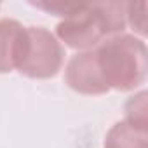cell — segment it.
I'll return each instance as SVG.
<instances>
[{
  "label": "cell",
  "mask_w": 148,
  "mask_h": 148,
  "mask_svg": "<svg viewBox=\"0 0 148 148\" xmlns=\"http://www.w3.org/2000/svg\"><path fill=\"white\" fill-rule=\"evenodd\" d=\"M33 7L37 9H42L45 11L47 14H52V16H59V18H68L73 11H75L80 2H63V0H45V2H30Z\"/></svg>",
  "instance_id": "8"
},
{
  "label": "cell",
  "mask_w": 148,
  "mask_h": 148,
  "mask_svg": "<svg viewBox=\"0 0 148 148\" xmlns=\"http://www.w3.org/2000/svg\"><path fill=\"white\" fill-rule=\"evenodd\" d=\"M125 26L124 2H80L68 18L58 23L56 38L82 52L94 49L110 37L124 33Z\"/></svg>",
  "instance_id": "2"
},
{
  "label": "cell",
  "mask_w": 148,
  "mask_h": 148,
  "mask_svg": "<svg viewBox=\"0 0 148 148\" xmlns=\"http://www.w3.org/2000/svg\"><path fill=\"white\" fill-rule=\"evenodd\" d=\"M105 148H148V127L129 120L117 122L105 138Z\"/></svg>",
  "instance_id": "5"
},
{
  "label": "cell",
  "mask_w": 148,
  "mask_h": 148,
  "mask_svg": "<svg viewBox=\"0 0 148 148\" xmlns=\"http://www.w3.org/2000/svg\"><path fill=\"white\" fill-rule=\"evenodd\" d=\"M146 71L148 51L143 38L120 33L75 54L66 64L64 80L75 92L99 96L138 89L146 80Z\"/></svg>",
  "instance_id": "1"
},
{
  "label": "cell",
  "mask_w": 148,
  "mask_h": 148,
  "mask_svg": "<svg viewBox=\"0 0 148 148\" xmlns=\"http://www.w3.org/2000/svg\"><path fill=\"white\" fill-rule=\"evenodd\" d=\"M25 37V26L16 21L4 18L0 19V73L16 70V61Z\"/></svg>",
  "instance_id": "4"
},
{
  "label": "cell",
  "mask_w": 148,
  "mask_h": 148,
  "mask_svg": "<svg viewBox=\"0 0 148 148\" xmlns=\"http://www.w3.org/2000/svg\"><path fill=\"white\" fill-rule=\"evenodd\" d=\"M146 91H141L139 94L132 96L127 103H125V120L141 125V127H148V106H146Z\"/></svg>",
  "instance_id": "6"
},
{
  "label": "cell",
  "mask_w": 148,
  "mask_h": 148,
  "mask_svg": "<svg viewBox=\"0 0 148 148\" xmlns=\"http://www.w3.org/2000/svg\"><path fill=\"white\" fill-rule=\"evenodd\" d=\"M125 21L136 33L145 37L146 33V4H125Z\"/></svg>",
  "instance_id": "7"
},
{
  "label": "cell",
  "mask_w": 148,
  "mask_h": 148,
  "mask_svg": "<svg viewBox=\"0 0 148 148\" xmlns=\"http://www.w3.org/2000/svg\"><path fill=\"white\" fill-rule=\"evenodd\" d=\"M64 63V47L44 26H25L16 70L28 79H52Z\"/></svg>",
  "instance_id": "3"
}]
</instances>
